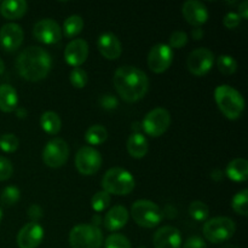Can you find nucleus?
I'll return each mask as SVG.
<instances>
[{
    "label": "nucleus",
    "mask_w": 248,
    "mask_h": 248,
    "mask_svg": "<svg viewBox=\"0 0 248 248\" xmlns=\"http://www.w3.org/2000/svg\"><path fill=\"white\" fill-rule=\"evenodd\" d=\"M113 84L119 96L127 103H135L147 94L149 79L143 70L132 65H123L114 73Z\"/></svg>",
    "instance_id": "obj_1"
},
{
    "label": "nucleus",
    "mask_w": 248,
    "mask_h": 248,
    "mask_svg": "<svg viewBox=\"0 0 248 248\" xmlns=\"http://www.w3.org/2000/svg\"><path fill=\"white\" fill-rule=\"evenodd\" d=\"M17 70L27 81H40L45 79L52 68V57L40 46H29L17 57Z\"/></svg>",
    "instance_id": "obj_2"
},
{
    "label": "nucleus",
    "mask_w": 248,
    "mask_h": 248,
    "mask_svg": "<svg viewBox=\"0 0 248 248\" xmlns=\"http://www.w3.org/2000/svg\"><path fill=\"white\" fill-rule=\"evenodd\" d=\"M215 99L218 108L229 120H237L245 110L242 94L229 85H220L215 91Z\"/></svg>",
    "instance_id": "obj_3"
},
{
    "label": "nucleus",
    "mask_w": 248,
    "mask_h": 248,
    "mask_svg": "<svg viewBox=\"0 0 248 248\" xmlns=\"http://www.w3.org/2000/svg\"><path fill=\"white\" fill-rule=\"evenodd\" d=\"M102 186L109 195H128L135 189V178L127 170L114 167L106 172Z\"/></svg>",
    "instance_id": "obj_4"
},
{
    "label": "nucleus",
    "mask_w": 248,
    "mask_h": 248,
    "mask_svg": "<svg viewBox=\"0 0 248 248\" xmlns=\"http://www.w3.org/2000/svg\"><path fill=\"white\" fill-rule=\"evenodd\" d=\"M236 225L234 220L228 217H215L206 220L202 232L207 241L212 244H223L232 239L235 234Z\"/></svg>",
    "instance_id": "obj_5"
},
{
    "label": "nucleus",
    "mask_w": 248,
    "mask_h": 248,
    "mask_svg": "<svg viewBox=\"0 0 248 248\" xmlns=\"http://www.w3.org/2000/svg\"><path fill=\"white\" fill-rule=\"evenodd\" d=\"M131 216L136 224L152 229L162 220V212L159 206L149 200H137L131 207Z\"/></svg>",
    "instance_id": "obj_6"
},
{
    "label": "nucleus",
    "mask_w": 248,
    "mask_h": 248,
    "mask_svg": "<svg viewBox=\"0 0 248 248\" xmlns=\"http://www.w3.org/2000/svg\"><path fill=\"white\" fill-rule=\"evenodd\" d=\"M69 244L72 248H101L103 234L91 224H79L70 230Z\"/></svg>",
    "instance_id": "obj_7"
},
{
    "label": "nucleus",
    "mask_w": 248,
    "mask_h": 248,
    "mask_svg": "<svg viewBox=\"0 0 248 248\" xmlns=\"http://www.w3.org/2000/svg\"><path fill=\"white\" fill-rule=\"evenodd\" d=\"M171 125V115L165 108H155L144 116L142 128L153 138L160 137L169 130Z\"/></svg>",
    "instance_id": "obj_8"
},
{
    "label": "nucleus",
    "mask_w": 248,
    "mask_h": 248,
    "mask_svg": "<svg viewBox=\"0 0 248 248\" xmlns=\"http://www.w3.org/2000/svg\"><path fill=\"white\" fill-rule=\"evenodd\" d=\"M69 157V147L62 138H53L43 150V161L51 169H60Z\"/></svg>",
    "instance_id": "obj_9"
},
{
    "label": "nucleus",
    "mask_w": 248,
    "mask_h": 248,
    "mask_svg": "<svg viewBox=\"0 0 248 248\" xmlns=\"http://www.w3.org/2000/svg\"><path fill=\"white\" fill-rule=\"evenodd\" d=\"M75 166L84 176L97 173L102 166V156L93 147H82L75 155Z\"/></svg>",
    "instance_id": "obj_10"
},
{
    "label": "nucleus",
    "mask_w": 248,
    "mask_h": 248,
    "mask_svg": "<svg viewBox=\"0 0 248 248\" xmlns=\"http://www.w3.org/2000/svg\"><path fill=\"white\" fill-rule=\"evenodd\" d=\"M215 64V55L206 47H199L191 51L186 60V67L191 74L203 77L212 69Z\"/></svg>",
    "instance_id": "obj_11"
},
{
    "label": "nucleus",
    "mask_w": 248,
    "mask_h": 248,
    "mask_svg": "<svg viewBox=\"0 0 248 248\" xmlns=\"http://www.w3.org/2000/svg\"><path fill=\"white\" fill-rule=\"evenodd\" d=\"M173 61V51L166 44H156L148 53V67L152 72L160 74L171 67Z\"/></svg>",
    "instance_id": "obj_12"
},
{
    "label": "nucleus",
    "mask_w": 248,
    "mask_h": 248,
    "mask_svg": "<svg viewBox=\"0 0 248 248\" xmlns=\"http://www.w3.org/2000/svg\"><path fill=\"white\" fill-rule=\"evenodd\" d=\"M33 36L40 43L53 45L62 39V28L53 19L44 18L36 22L34 26Z\"/></svg>",
    "instance_id": "obj_13"
},
{
    "label": "nucleus",
    "mask_w": 248,
    "mask_h": 248,
    "mask_svg": "<svg viewBox=\"0 0 248 248\" xmlns=\"http://www.w3.org/2000/svg\"><path fill=\"white\" fill-rule=\"evenodd\" d=\"M23 29L17 23H6L0 28V45L7 52L18 50L23 43Z\"/></svg>",
    "instance_id": "obj_14"
},
{
    "label": "nucleus",
    "mask_w": 248,
    "mask_h": 248,
    "mask_svg": "<svg viewBox=\"0 0 248 248\" xmlns=\"http://www.w3.org/2000/svg\"><path fill=\"white\" fill-rule=\"evenodd\" d=\"M44 239V229L38 223H28L19 230L17 245L19 248H36Z\"/></svg>",
    "instance_id": "obj_15"
},
{
    "label": "nucleus",
    "mask_w": 248,
    "mask_h": 248,
    "mask_svg": "<svg viewBox=\"0 0 248 248\" xmlns=\"http://www.w3.org/2000/svg\"><path fill=\"white\" fill-rule=\"evenodd\" d=\"M182 14L189 24L194 27H200L208 19V10L205 4L198 0H189L183 4Z\"/></svg>",
    "instance_id": "obj_16"
},
{
    "label": "nucleus",
    "mask_w": 248,
    "mask_h": 248,
    "mask_svg": "<svg viewBox=\"0 0 248 248\" xmlns=\"http://www.w3.org/2000/svg\"><path fill=\"white\" fill-rule=\"evenodd\" d=\"M89 56V45L84 39H74L64 50V60L72 67L78 68L86 61Z\"/></svg>",
    "instance_id": "obj_17"
},
{
    "label": "nucleus",
    "mask_w": 248,
    "mask_h": 248,
    "mask_svg": "<svg viewBox=\"0 0 248 248\" xmlns=\"http://www.w3.org/2000/svg\"><path fill=\"white\" fill-rule=\"evenodd\" d=\"M153 242L155 248H181L182 235L177 228L166 225L155 232Z\"/></svg>",
    "instance_id": "obj_18"
},
{
    "label": "nucleus",
    "mask_w": 248,
    "mask_h": 248,
    "mask_svg": "<svg viewBox=\"0 0 248 248\" xmlns=\"http://www.w3.org/2000/svg\"><path fill=\"white\" fill-rule=\"evenodd\" d=\"M97 47L101 55L109 61L118 60L123 53V46L118 36L113 33H103L99 35Z\"/></svg>",
    "instance_id": "obj_19"
},
{
    "label": "nucleus",
    "mask_w": 248,
    "mask_h": 248,
    "mask_svg": "<svg viewBox=\"0 0 248 248\" xmlns=\"http://www.w3.org/2000/svg\"><path fill=\"white\" fill-rule=\"evenodd\" d=\"M128 218H130V213L126 210V207L116 205L113 208H110L108 213L104 216V228L109 232H118L121 228L125 227L126 223L128 222Z\"/></svg>",
    "instance_id": "obj_20"
},
{
    "label": "nucleus",
    "mask_w": 248,
    "mask_h": 248,
    "mask_svg": "<svg viewBox=\"0 0 248 248\" xmlns=\"http://www.w3.org/2000/svg\"><path fill=\"white\" fill-rule=\"evenodd\" d=\"M28 4L24 0H5L0 5V14L6 19H18L26 15Z\"/></svg>",
    "instance_id": "obj_21"
},
{
    "label": "nucleus",
    "mask_w": 248,
    "mask_h": 248,
    "mask_svg": "<svg viewBox=\"0 0 248 248\" xmlns=\"http://www.w3.org/2000/svg\"><path fill=\"white\" fill-rule=\"evenodd\" d=\"M18 106L17 91L9 84L0 85V110L4 113H12Z\"/></svg>",
    "instance_id": "obj_22"
},
{
    "label": "nucleus",
    "mask_w": 248,
    "mask_h": 248,
    "mask_svg": "<svg viewBox=\"0 0 248 248\" xmlns=\"http://www.w3.org/2000/svg\"><path fill=\"white\" fill-rule=\"evenodd\" d=\"M149 145L148 140L140 132L132 133L127 140V152L135 159H142L147 155Z\"/></svg>",
    "instance_id": "obj_23"
},
{
    "label": "nucleus",
    "mask_w": 248,
    "mask_h": 248,
    "mask_svg": "<svg viewBox=\"0 0 248 248\" xmlns=\"http://www.w3.org/2000/svg\"><path fill=\"white\" fill-rule=\"evenodd\" d=\"M225 174L232 182H245L248 178V162L245 159H235L227 166Z\"/></svg>",
    "instance_id": "obj_24"
},
{
    "label": "nucleus",
    "mask_w": 248,
    "mask_h": 248,
    "mask_svg": "<svg viewBox=\"0 0 248 248\" xmlns=\"http://www.w3.org/2000/svg\"><path fill=\"white\" fill-rule=\"evenodd\" d=\"M40 126L47 135H57L62 127V121L55 111H45L40 118Z\"/></svg>",
    "instance_id": "obj_25"
},
{
    "label": "nucleus",
    "mask_w": 248,
    "mask_h": 248,
    "mask_svg": "<svg viewBox=\"0 0 248 248\" xmlns=\"http://www.w3.org/2000/svg\"><path fill=\"white\" fill-rule=\"evenodd\" d=\"M82 28H84V19L79 15H72L68 17L63 24V33L67 38H74L78 34L81 33Z\"/></svg>",
    "instance_id": "obj_26"
},
{
    "label": "nucleus",
    "mask_w": 248,
    "mask_h": 248,
    "mask_svg": "<svg viewBox=\"0 0 248 248\" xmlns=\"http://www.w3.org/2000/svg\"><path fill=\"white\" fill-rule=\"evenodd\" d=\"M108 138V132L102 125H93L85 133V140L91 145H99Z\"/></svg>",
    "instance_id": "obj_27"
},
{
    "label": "nucleus",
    "mask_w": 248,
    "mask_h": 248,
    "mask_svg": "<svg viewBox=\"0 0 248 248\" xmlns=\"http://www.w3.org/2000/svg\"><path fill=\"white\" fill-rule=\"evenodd\" d=\"M189 215L196 222H205L210 216V208L202 201H193L189 206Z\"/></svg>",
    "instance_id": "obj_28"
},
{
    "label": "nucleus",
    "mask_w": 248,
    "mask_h": 248,
    "mask_svg": "<svg viewBox=\"0 0 248 248\" xmlns=\"http://www.w3.org/2000/svg\"><path fill=\"white\" fill-rule=\"evenodd\" d=\"M232 210L241 216L248 215V190L244 189V190L239 191L236 195L232 198Z\"/></svg>",
    "instance_id": "obj_29"
},
{
    "label": "nucleus",
    "mask_w": 248,
    "mask_h": 248,
    "mask_svg": "<svg viewBox=\"0 0 248 248\" xmlns=\"http://www.w3.org/2000/svg\"><path fill=\"white\" fill-rule=\"evenodd\" d=\"M217 65H218V69H219V72L224 75L234 74L237 69L236 60L229 55L219 56L217 60Z\"/></svg>",
    "instance_id": "obj_30"
},
{
    "label": "nucleus",
    "mask_w": 248,
    "mask_h": 248,
    "mask_svg": "<svg viewBox=\"0 0 248 248\" xmlns=\"http://www.w3.org/2000/svg\"><path fill=\"white\" fill-rule=\"evenodd\" d=\"M110 205V195L107 191L102 190L94 194L91 199V207L96 211L97 213L103 212Z\"/></svg>",
    "instance_id": "obj_31"
},
{
    "label": "nucleus",
    "mask_w": 248,
    "mask_h": 248,
    "mask_svg": "<svg viewBox=\"0 0 248 248\" xmlns=\"http://www.w3.org/2000/svg\"><path fill=\"white\" fill-rule=\"evenodd\" d=\"M21 198V193H19V189L16 186H6V188L2 190L1 196H0V200L4 203L5 206H14L16 205L19 201Z\"/></svg>",
    "instance_id": "obj_32"
},
{
    "label": "nucleus",
    "mask_w": 248,
    "mask_h": 248,
    "mask_svg": "<svg viewBox=\"0 0 248 248\" xmlns=\"http://www.w3.org/2000/svg\"><path fill=\"white\" fill-rule=\"evenodd\" d=\"M70 79V84L75 87V89H84L87 84V73L85 72L82 68L78 67V68H73V70L70 72L69 75Z\"/></svg>",
    "instance_id": "obj_33"
},
{
    "label": "nucleus",
    "mask_w": 248,
    "mask_h": 248,
    "mask_svg": "<svg viewBox=\"0 0 248 248\" xmlns=\"http://www.w3.org/2000/svg\"><path fill=\"white\" fill-rule=\"evenodd\" d=\"M106 248H132L130 240L121 234H111L107 237Z\"/></svg>",
    "instance_id": "obj_34"
},
{
    "label": "nucleus",
    "mask_w": 248,
    "mask_h": 248,
    "mask_svg": "<svg viewBox=\"0 0 248 248\" xmlns=\"http://www.w3.org/2000/svg\"><path fill=\"white\" fill-rule=\"evenodd\" d=\"M18 148V138L14 133H6L0 138V149L5 153H14Z\"/></svg>",
    "instance_id": "obj_35"
},
{
    "label": "nucleus",
    "mask_w": 248,
    "mask_h": 248,
    "mask_svg": "<svg viewBox=\"0 0 248 248\" xmlns=\"http://www.w3.org/2000/svg\"><path fill=\"white\" fill-rule=\"evenodd\" d=\"M170 47L173 48H182L188 43V34L183 31H176L171 34L169 39Z\"/></svg>",
    "instance_id": "obj_36"
},
{
    "label": "nucleus",
    "mask_w": 248,
    "mask_h": 248,
    "mask_svg": "<svg viewBox=\"0 0 248 248\" xmlns=\"http://www.w3.org/2000/svg\"><path fill=\"white\" fill-rule=\"evenodd\" d=\"M12 173H14V166L11 161L6 157L0 156V182L11 178Z\"/></svg>",
    "instance_id": "obj_37"
},
{
    "label": "nucleus",
    "mask_w": 248,
    "mask_h": 248,
    "mask_svg": "<svg viewBox=\"0 0 248 248\" xmlns=\"http://www.w3.org/2000/svg\"><path fill=\"white\" fill-rule=\"evenodd\" d=\"M241 23V17L236 14V12H228L223 18V24L227 27L228 29H234Z\"/></svg>",
    "instance_id": "obj_38"
},
{
    "label": "nucleus",
    "mask_w": 248,
    "mask_h": 248,
    "mask_svg": "<svg viewBox=\"0 0 248 248\" xmlns=\"http://www.w3.org/2000/svg\"><path fill=\"white\" fill-rule=\"evenodd\" d=\"M99 102H101L102 108L107 109V110H113V109H115L119 104L118 99H116L114 96H111V94H106V96H102L101 101Z\"/></svg>",
    "instance_id": "obj_39"
},
{
    "label": "nucleus",
    "mask_w": 248,
    "mask_h": 248,
    "mask_svg": "<svg viewBox=\"0 0 248 248\" xmlns=\"http://www.w3.org/2000/svg\"><path fill=\"white\" fill-rule=\"evenodd\" d=\"M183 248H207L206 242L200 236H191L189 237L183 245Z\"/></svg>",
    "instance_id": "obj_40"
},
{
    "label": "nucleus",
    "mask_w": 248,
    "mask_h": 248,
    "mask_svg": "<svg viewBox=\"0 0 248 248\" xmlns=\"http://www.w3.org/2000/svg\"><path fill=\"white\" fill-rule=\"evenodd\" d=\"M28 216L31 223H38V220L43 217V210L39 205H31L28 210Z\"/></svg>",
    "instance_id": "obj_41"
},
{
    "label": "nucleus",
    "mask_w": 248,
    "mask_h": 248,
    "mask_svg": "<svg viewBox=\"0 0 248 248\" xmlns=\"http://www.w3.org/2000/svg\"><path fill=\"white\" fill-rule=\"evenodd\" d=\"M237 15H239L242 19L248 18V1L247 0H245V1H242L241 4L239 5V14Z\"/></svg>",
    "instance_id": "obj_42"
},
{
    "label": "nucleus",
    "mask_w": 248,
    "mask_h": 248,
    "mask_svg": "<svg viewBox=\"0 0 248 248\" xmlns=\"http://www.w3.org/2000/svg\"><path fill=\"white\" fill-rule=\"evenodd\" d=\"M191 36H193L194 40H201L203 38V31L200 27H196L195 29H193L191 31Z\"/></svg>",
    "instance_id": "obj_43"
},
{
    "label": "nucleus",
    "mask_w": 248,
    "mask_h": 248,
    "mask_svg": "<svg viewBox=\"0 0 248 248\" xmlns=\"http://www.w3.org/2000/svg\"><path fill=\"white\" fill-rule=\"evenodd\" d=\"M211 177H212L216 182H219L223 179V172L220 171V170H215V171L212 172V174H211Z\"/></svg>",
    "instance_id": "obj_44"
},
{
    "label": "nucleus",
    "mask_w": 248,
    "mask_h": 248,
    "mask_svg": "<svg viewBox=\"0 0 248 248\" xmlns=\"http://www.w3.org/2000/svg\"><path fill=\"white\" fill-rule=\"evenodd\" d=\"M92 223H93V227H97L98 228V225L101 224V223H103V220H102V218H101V216L99 215H96V216H93V218H92Z\"/></svg>",
    "instance_id": "obj_45"
},
{
    "label": "nucleus",
    "mask_w": 248,
    "mask_h": 248,
    "mask_svg": "<svg viewBox=\"0 0 248 248\" xmlns=\"http://www.w3.org/2000/svg\"><path fill=\"white\" fill-rule=\"evenodd\" d=\"M16 113H17V115H18V118H26V115H27V111L22 108H17Z\"/></svg>",
    "instance_id": "obj_46"
},
{
    "label": "nucleus",
    "mask_w": 248,
    "mask_h": 248,
    "mask_svg": "<svg viewBox=\"0 0 248 248\" xmlns=\"http://www.w3.org/2000/svg\"><path fill=\"white\" fill-rule=\"evenodd\" d=\"M4 70H5V64H4V62H2L1 58H0V75L4 73Z\"/></svg>",
    "instance_id": "obj_47"
},
{
    "label": "nucleus",
    "mask_w": 248,
    "mask_h": 248,
    "mask_svg": "<svg viewBox=\"0 0 248 248\" xmlns=\"http://www.w3.org/2000/svg\"><path fill=\"white\" fill-rule=\"evenodd\" d=\"M222 248H239L237 246H234V245H227V246L222 247Z\"/></svg>",
    "instance_id": "obj_48"
},
{
    "label": "nucleus",
    "mask_w": 248,
    "mask_h": 248,
    "mask_svg": "<svg viewBox=\"0 0 248 248\" xmlns=\"http://www.w3.org/2000/svg\"><path fill=\"white\" fill-rule=\"evenodd\" d=\"M1 219H2V211L1 208H0V222H1Z\"/></svg>",
    "instance_id": "obj_49"
}]
</instances>
